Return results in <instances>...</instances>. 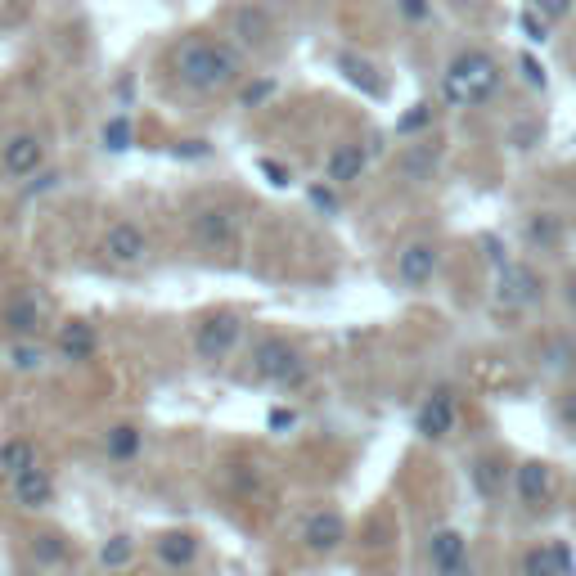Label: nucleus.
I'll return each mask as SVG.
<instances>
[{
    "instance_id": "nucleus-35",
    "label": "nucleus",
    "mask_w": 576,
    "mask_h": 576,
    "mask_svg": "<svg viewBox=\"0 0 576 576\" xmlns=\"http://www.w3.org/2000/svg\"><path fill=\"white\" fill-rule=\"evenodd\" d=\"M257 167H261V176H266V180H270V185H275V189H284V185H293V171H288V167H279V162H270V158H261V162H257Z\"/></svg>"
},
{
    "instance_id": "nucleus-11",
    "label": "nucleus",
    "mask_w": 576,
    "mask_h": 576,
    "mask_svg": "<svg viewBox=\"0 0 576 576\" xmlns=\"http://www.w3.org/2000/svg\"><path fill=\"white\" fill-rule=\"evenodd\" d=\"M41 162H45V144H41V135H32V131H18L14 140L0 144V167H5L9 176H36Z\"/></svg>"
},
{
    "instance_id": "nucleus-42",
    "label": "nucleus",
    "mask_w": 576,
    "mask_h": 576,
    "mask_svg": "<svg viewBox=\"0 0 576 576\" xmlns=\"http://www.w3.org/2000/svg\"><path fill=\"white\" fill-rule=\"evenodd\" d=\"M563 293H567V302L576 306V275H567V288H563Z\"/></svg>"
},
{
    "instance_id": "nucleus-21",
    "label": "nucleus",
    "mask_w": 576,
    "mask_h": 576,
    "mask_svg": "<svg viewBox=\"0 0 576 576\" xmlns=\"http://www.w3.org/2000/svg\"><path fill=\"white\" fill-rule=\"evenodd\" d=\"M27 468H36V450H32V441H23V437H14V441H5L0 446V473L14 482V477H23Z\"/></svg>"
},
{
    "instance_id": "nucleus-7",
    "label": "nucleus",
    "mask_w": 576,
    "mask_h": 576,
    "mask_svg": "<svg viewBox=\"0 0 576 576\" xmlns=\"http://www.w3.org/2000/svg\"><path fill=\"white\" fill-rule=\"evenodd\" d=\"M99 252H104L113 266H135V261H144V252H149V239H144L140 225L113 221L104 230V239H99Z\"/></svg>"
},
{
    "instance_id": "nucleus-30",
    "label": "nucleus",
    "mask_w": 576,
    "mask_h": 576,
    "mask_svg": "<svg viewBox=\"0 0 576 576\" xmlns=\"http://www.w3.org/2000/svg\"><path fill=\"white\" fill-rule=\"evenodd\" d=\"M545 365H549V369H558V374H567V369L576 365V347H572L567 338L545 342Z\"/></svg>"
},
{
    "instance_id": "nucleus-34",
    "label": "nucleus",
    "mask_w": 576,
    "mask_h": 576,
    "mask_svg": "<svg viewBox=\"0 0 576 576\" xmlns=\"http://www.w3.org/2000/svg\"><path fill=\"white\" fill-rule=\"evenodd\" d=\"M509 140H513V149H536V140H540V122H518L509 131Z\"/></svg>"
},
{
    "instance_id": "nucleus-26",
    "label": "nucleus",
    "mask_w": 576,
    "mask_h": 576,
    "mask_svg": "<svg viewBox=\"0 0 576 576\" xmlns=\"http://www.w3.org/2000/svg\"><path fill=\"white\" fill-rule=\"evenodd\" d=\"M140 446H144V432L131 428V423H117V428L108 432V455L113 459H135Z\"/></svg>"
},
{
    "instance_id": "nucleus-3",
    "label": "nucleus",
    "mask_w": 576,
    "mask_h": 576,
    "mask_svg": "<svg viewBox=\"0 0 576 576\" xmlns=\"http://www.w3.org/2000/svg\"><path fill=\"white\" fill-rule=\"evenodd\" d=\"M252 374L266 378V383H279V387H297L306 378V360L288 338L266 333V338H257V347H252Z\"/></svg>"
},
{
    "instance_id": "nucleus-22",
    "label": "nucleus",
    "mask_w": 576,
    "mask_h": 576,
    "mask_svg": "<svg viewBox=\"0 0 576 576\" xmlns=\"http://www.w3.org/2000/svg\"><path fill=\"white\" fill-rule=\"evenodd\" d=\"M527 239L536 243V248H558V243H563V221H558L554 212H536L527 221Z\"/></svg>"
},
{
    "instance_id": "nucleus-6",
    "label": "nucleus",
    "mask_w": 576,
    "mask_h": 576,
    "mask_svg": "<svg viewBox=\"0 0 576 576\" xmlns=\"http://www.w3.org/2000/svg\"><path fill=\"white\" fill-rule=\"evenodd\" d=\"M455 419H459L455 392H450V387H437V392L419 405V414H414V432H419L423 441H446L450 432H455Z\"/></svg>"
},
{
    "instance_id": "nucleus-10",
    "label": "nucleus",
    "mask_w": 576,
    "mask_h": 576,
    "mask_svg": "<svg viewBox=\"0 0 576 576\" xmlns=\"http://www.w3.org/2000/svg\"><path fill=\"white\" fill-rule=\"evenodd\" d=\"M518 576H576V558L563 540L554 545H531L518 558Z\"/></svg>"
},
{
    "instance_id": "nucleus-19",
    "label": "nucleus",
    "mask_w": 576,
    "mask_h": 576,
    "mask_svg": "<svg viewBox=\"0 0 576 576\" xmlns=\"http://www.w3.org/2000/svg\"><path fill=\"white\" fill-rule=\"evenodd\" d=\"M234 36H239L243 45H266L270 36V18L261 5H243L239 14H234Z\"/></svg>"
},
{
    "instance_id": "nucleus-8",
    "label": "nucleus",
    "mask_w": 576,
    "mask_h": 576,
    "mask_svg": "<svg viewBox=\"0 0 576 576\" xmlns=\"http://www.w3.org/2000/svg\"><path fill=\"white\" fill-rule=\"evenodd\" d=\"M428 563L437 576H468V540L455 527L432 531L428 540Z\"/></svg>"
},
{
    "instance_id": "nucleus-16",
    "label": "nucleus",
    "mask_w": 576,
    "mask_h": 576,
    "mask_svg": "<svg viewBox=\"0 0 576 576\" xmlns=\"http://www.w3.org/2000/svg\"><path fill=\"white\" fill-rule=\"evenodd\" d=\"M513 491H518L522 504H545L549 500V468L540 459H527V464L513 468Z\"/></svg>"
},
{
    "instance_id": "nucleus-14",
    "label": "nucleus",
    "mask_w": 576,
    "mask_h": 576,
    "mask_svg": "<svg viewBox=\"0 0 576 576\" xmlns=\"http://www.w3.org/2000/svg\"><path fill=\"white\" fill-rule=\"evenodd\" d=\"M194 239L203 243L207 252H221L234 243V216L225 207H198L194 216Z\"/></svg>"
},
{
    "instance_id": "nucleus-20",
    "label": "nucleus",
    "mask_w": 576,
    "mask_h": 576,
    "mask_svg": "<svg viewBox=\"0 0 576 576\" xmlns=\"http://www.w3.org/2000/svg\"><path fill=\"white\" fill-rule=\"evenodd\" d=\"M198 554V540L189 536V531H167V536H158V558L167 567H189Z\"/></svg>"
},
{
    "instance_id": "nucleus-31",
    "label": "nucleus",
    "mask_w": 576,
    "mask_h": 576,
    "mask_svg": "<svg viewBox=\"0 0 576 576\" xmlns=\"http://www.w3.org/2000/svg\"><path fill=\"white\" fill-rule=\"evenodd\" d=\"M270 95H275V81L261 77V81H252V86H243V90H239V108H261Z\"/></svg>"
},
{
    "instance_id": "nucleus-17",
    "label": "nucleus",
    "mask_w": 576,
    "mask_h": 576,
    "mask_svg": "<svg viewBox=\"0 0 576 576\" xmlns=\"http://www.w3.org/2000/svg\"><path fill=\"white\" fill-rule=\"evenodd\" d=\"M360 171H365V149L360 144H338L329 153V162H324L329 185H351V180H360Z\"/></svg>"
},
{
    "instance_id": "nucleus-5",
    "label": "nucleus",
    "mask_w": 576,
    "mask_h": 576,
    "mask_svg": "<svg viewBox=\"0 0 576 576\" xmlns=\"http://www.w3.org/2000/svg\"><path fill=\"white\" fill-rule=\"evenodd\" d=\"M540 297H545V279L531 266H522V261H513V266H504L500 275H495V302H500L504 311H527Z\"/></svg>"
},
{
    "instance_id": "nucleus-15",
    "label": "nucleus",
    "mask_w": 576,
    "mask_h": 576,
    "mask_svg": "<svg viewBox=\"0 0 576 576\" xmlns=\"http://www.w3.org/2000/svg\"><path fill=\"white\" fill-rule=\"evenodd\" d=\"M54 500V477L45 468H27L23 477H14V504L18 509H45Z\"/></svg>"
},
{
    "instance_id": "nucleus-12",
    "label": "nucleus",
    "mask_w": 576,
    "mask_h": 576,
    "mask_svg": "<svg viewBox=\"0 0 576 576\" xmlns=\"http://www.w3.org/2000/svg\"><path fill=\"white\" fill-rule=\"evenodd\" d=\"M0 324H5L18 342H36V333H41V324H45V306L36 302V297H9V302L0 306Z\"/></svg>"
},
{
    "instance_id": "nucleus-27",
    "label": "nucleus",
    "mask_w": 576,
    "mask_h": 576,
    "mask_svg": "<svg viewBox=\"0 0 576 576\" xmlns=\"http://www.w3.org/2000/svg\"><path fill=\"white\" fill-rule=\"evenodd\" d=\"M9 365H14L18 374H32V369L45 365V351L36 347V342H14V347H9Z\"/></svg>"
},
{
    "instance_id": "nucleus-33",
    "label": "nucleus",
    "mask_w": 576,
    "mask_h": 576,
    "mask_svg": "<svg viewBox=\"0 0 576 576\" xmlns=\"http://www.w3.org/2000/svg\"><path fill=\"white\" fill-rule=\"evenodd\" d=\"M576 0H536V14L545 18V23H563L567 14H572Z\"/></svg>"
},
{
    "instance_id": "nucleus-23",
    "label": "nucleus",
    "mask_w": 576,
    "mask_h": 576,
    "mask_svg": "<svg viewBox=\"0 0 576 576\" xmlns=\"http://www.w3.org/2000/svg\"><path fill=\"white\" fill-rule=\"evenodd\" d=\"M338 68L347 72L351 86H360L365 95H383V81L374 77V68H369L365 59H356V54H338Z\"/></svg>"
},
{
    "instance_id": "nucleus-29",
    "label": "nucleus",
    "mask_w": 576,
    "mask_h": 576,
    "mask_svg": "<svg viewBox=\"0 0 576 576\" xmlns=\"http://www.w3.org/2000/svg\"><path fill=\"white\" fill-rule=\"evenodd\" d=\"M432 167H437V153H432V149H410L401 158V171H405V176H414V180H428Z\"/></svg>"
},
{
    "instance_id": "nucleus-40",
    "label": "nucleus",
    "mask_w": 576,
    "mask_h": 576,
    "mask_svg": "<svg viewBox=\"0 0 576 576\" xmlns=\"http://www.w3.org/2000/svg\"><path fill=\"white\" fill-rule=\"evenodd\" d=\"M311 203L320 207V212H338V198H333V189H324V185H311Z\"/></svg>"
},
{
    "instance_id": "nucleus-28",
    "label": "nucleus",
    "mask_w": 576,
    "mask_h": 576,
    "mask_svg": "<svg viewBox=\"0 0 576 576\" xmlns=\"http://www.w3.org/2000/svg\"><path fill=\"white\" fill-rule=\"evenodd\" d=\"M131 554H135L131 536H113L104 549H99V563H104L108 572H117V567H126V563H131Z\"/></svg>"
},
{
    "instance_id": "nucleus-13",
    "label": "nucleus",
    "mask_w": 576,
    "mask_h": 576,
    "mask_svg": "<svg viewBox=\"0 0 576 576\" xmlns=\"http://www.w3.org/2000/svg\"><path fill=\"white\" fill-rule=\"evenodd\" d=\"M432 275H437V248H432V243H410V248H401V257H396V279H401L405 288L432 284Z\"/></svg>"
},
{
    "instance_id": "nucleus-36",
    "label": "nucleus",
    "mask_w": 576,
    "mask_h": 576,
    "mask_svg": "<svg viewBox=\"0 0 576 576\" xmlns=\"http://www.w3.org/2000/svg\"><path fill=\"white\" fill-rule=\"evenodd\" d=\"M518 27H522V36H527V41H549V36H545V18H540V14H518Z\"/></svg>"
},
{
    "instance_id": "nucleus-32",
    "label": "nucleus",
    "mask_w": 576,
    "mask_h": 576,
    "mask_svg": "<svg viewBox=\"0 0 576 576\" xmlns=\"http://www.w3.org/2000/svg\"><path fill=\"white\" fill-rule=\"evenodd\" d=\"M428 122H432V104H414L410 113H401V122H396V135H414V131H423Z\"/></svg>"
},
{
    "instance_id": "nucleus-37",
    "label": "nucleus",
    "mask_w": 576,
    "mask_h": 576,
    "mask_svg": "<svg viewBox=\"0 0 576 576\" xmlns=\"http://www.w3.org/2000/svg\"><path fill=\"white\" fill-rule=\"evenodd\" d=\"M32 549H36V558H41V563H59V558H63V540L59 536H41Z\"/></svg>"
},
{
    "instance_id": "nucleus-39",
    "label": "nucleus",
    "mask_w": 576,
    "mask_h": 576,
    "mask_svg": "<svg viewBox=\"0 0 576 576\" xmlns=\"http://www.w3.org/2000/svg\"><path fill=\"white\" fill-rule=\"evenodd\" d=\"M518 68H522V77H527L531 86H536V90H545V68H540V63L531 59V54H522V59H518Z\"/></svg>"
},
{
    "instance_id": "nucleus-41",
    "label": "nucleus",
    "mask_w": 576,
    "mask_h": 576,
    "mask_svg": "<svg viewBox=\"0 0 576 576\" xmlns=\"http://www.w3.org/2000/svg\"><path fill=\"white\" fill-rule=\"evenodd\" d=\"M266 423H270V432H288V428H293V423H297V414H293V410H284V405H275Z\"/></svg>"
},
{
    "instance_id": "nucleus-9",
    "label": "nucleus",
    "mask_w": 576,
    "mask_h": 576,
    "mask_svg": "<svg viewBox=\"0 0 576 576\" xmlns=\"http://www.w3.org/2000/svg\"><path fill=\"white\" fill-rule=\"evenodd\" d=\"M347 540V518L338 509H315L311 518L302 522V545L311 554H333V549Z\"/></svg>"
},
{
    "instance_id": "nucleus-25",
    "label": "nucleus",
    "mask_w": 576,
    "mask_h": 576,
    "mask_svg": "<svg viewBox=\"0 0 576 576\" xmlns=\"http://www.w3.org/2000/svg\"><path fill=\"white\" fill-rule=\"evenodd\" d=\"M473 486H477V495L495 500V495L504 491V464H500V459H477V464H473Z\"/></svg>"
},
{
    "instance_id": "nucleus-1",
    "label": "nucleus",
    "mask_w": 576,
    "mask_h": 576,
    "mask_svg": "<svg viewBox=\"0 0 576 576\" xmlns=\"http://www.w3.org/2000/svg\"><path fill=\"white\" fill-rule=\"evenodd\" d=\"M171 72H176L180 86L198 90V95H216V90H230L239 81L243 63L234 54V45L194 36V41H180L171 50Z\"/></svg>"
},
{
    "instance_id": "nucleus-38",
    "label": "nucleus",
    "mask_w": 576,
    "mask_h": 576,
    "mask_svg": "<svg viewBox=\"0 0 576 576\" xmlns=\"http://www.w3.org/2000/svg\"><path fill=\"white\" fill-rule=\"evenodd\" d=\"M396 9H401V18H405V23H423V18L432 14V5H428V0H396Z\"/></svg>"
},
{
    "instance_id": "nucleus-18",
    "label": "nucleus",
    "mask_w": 576,
    "mask_h": 576,
    "mask_svg": "<svg viewBox=\"0 0 576 576\" xmlns=\"http://www.w3.org/2000/svg\"><path fill=\"white\" fill-rule=\"evenodd\" d=\"M95 347H99V338H95V329H90L86 320H68L59 329V356L63 360H90Z\"/></svg>"
},
{
    "instance_id": "nucleus-4",
    "label": "nucleus",
    "mask_w": 576,
    "mask_h": 576,
    "mask_svg": "<svg viewBox=\"0 0 576 576\" xmlns=\"http://www.w3.org/2000/svg\"><path fill=\"white\" fill-rule=\"evenodd\" d=\"M243 333V320L234 311H212L203 324L194 329V351L198 360H207V365H216V360H225L234 351V342H239Z\"/></svg>"
},
{
    "instance_id": "nucleus-2",
    "label": "nucleus",
    "mask_w": 576,
    "mask_h": 576,
    "mask_svg": "<svg viewBox=\"0 0 576 576\" xmlns=\"http://www.w3.org/2000/svg\"><path fill=\"white\" fill-rule=\"evenodd\" d=\"M495 90H500V63H495L486 50L455 54L450 68H446V77H441V95H446L455 108L486 104Z\"/></svg>"
},
{
    "instance_id": "nucleus-24",
    "label": "nucleus",
    "mask_w": 576,
    "mask_h": 576,
    "mask_svg": "<svg viewBox=\"0 0 576 576\" xmlns=\"http://www.w3.org/2000/svg\"><path fill=\"white\" fill-rule=\"evenodd\" d=\"M99 140H104V149H108V153H126V149L135 144V126H131V117H126V113L108 117L104 131H99Z\"/></svg>"
}]
</instances>
